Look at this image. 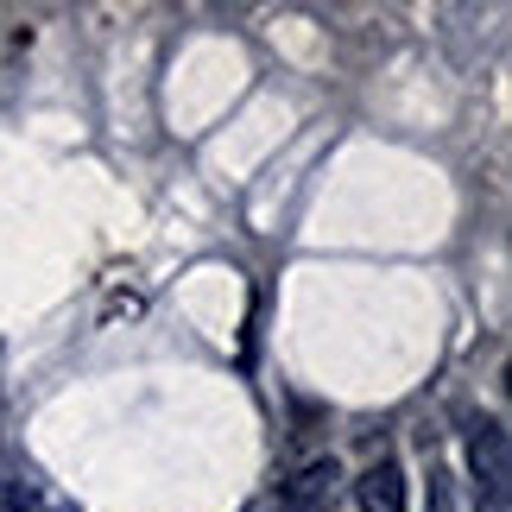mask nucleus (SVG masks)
<instances>
[{"mask_svg": "<svg viewBox=\"0 0 512 512\" xmlns=\"http://www.w3.org/2000/svg\"><path fill=\"white\" fill-rule=\"evenodd\" d=\"M354 506L361 512H405V475H399V462L380 456L367 468L361 481H354Z\"/></svg>", "mask_w": 512, "mask_h": 512, "instance_id": "3", "label": "nucleus"}, {"mask_svg": "<svg viewBox=\"0 0 512 512\" xmlns=\"http://www.w3.org/2000/svg\"><path fill=\"white\" fill-rule=\"evenodd\" d=\"M7 506H13V512H64L38 481H13V500H7Z\"/></svg>", "mask_w": 512, "mask_h": 512, "instance_id": "4", "label": "nucleus"}, {"mask_svg": "<svg viewBox=\"0 0 512 512\" xmlns=\"http://www.w3.org/2000/svg\"><path fill=\"white\" fill-rule=\"evenodd\" d=\"M468 475H475L481 512H506L512 462H506V424L500 418H475V424H468Z\"/></svg>", "mask_w": 512, "mask_h": 512, "instance_id": "1", "label": "nucleus"}, {"mask_svg": "<svg viewBox=\"0 0 512 512\" xmlns=\"http://www.w3.org/2000/svg\"><path fill=\"white\" fill-rule=\"evenodd\" d=\"M430 512H456V494H449V475L430 468Z\"/></svg>", "mask_w": 512, "mask_h": 512, "instance_id": "5", "label": "nucleus"}, {"mask_svg": "<svg viewBox=\"0 0 512 512\" xmlns=\"http://www.w3.org/2000/svg\"><path fill=\"white\" fill-rule=\"evenodd\" d=\"M336 481H342L336 456L298 468V475H291V487H285V500H279V512H336Z\"/></svg>", "mask_w": 512, "mask_h": 512, "instance_id": "2", "label": "nucleus"}]
</instances>
